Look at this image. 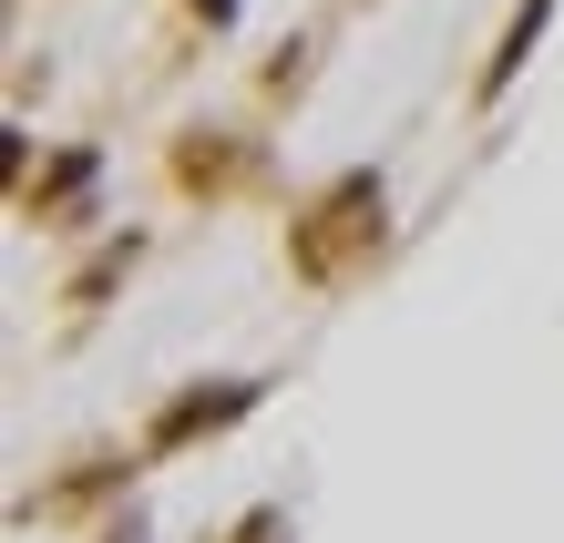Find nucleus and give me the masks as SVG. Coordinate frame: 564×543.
<instances>
[{"label":"nucleus","mask_w":564,"mask_h":543,"mask_svg":"<svg viewBox=\"0 0 564 543\" xmlns=\"http://www.w3.org/2000/svg\"><path fill=\"white\" fill-rule=\"evenodd\" d=\"M257 411V380H226V390H185L175 411L154 421V452H175V441H195V431H226V421H247Z\"/></svg>","instance_id":"2"},{"label":"nucleus","mask_w":564,"mask_h":543,"mask_svg":"<svg viewBox=\"0 0 564 543\" xmlns=\"http://www.w3.org/2000/svg\"><path fill=\"white\" fill-rule=\"evenodd\" d=\"M544 21H554V0H523L513 11V31H503V52H492V73H482V93H503L523 62H534V42H544Z\"/></svg>","instance_id":"3"},{"label":"nucleus","mask_w":564,"mask_h":543,"mask_svg":"<svg viewBox=\"0 0 564 543\" xmlns=\"http://www.w3.org/2000/svg\"><path fill=\"white\" fill-rule=\"evenodd\" d=\"M288 247H297V267H308V278H349V257H359V247H380V175L328 185V195H318V216L297 226Z\"/></svg>","instance_id":"1"}]
</instances>
